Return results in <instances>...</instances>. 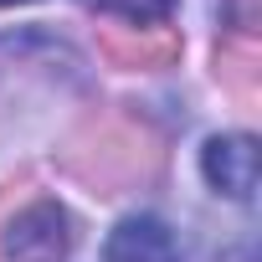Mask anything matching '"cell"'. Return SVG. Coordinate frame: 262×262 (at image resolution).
Listing matches in <instances>:
<instances>
[{
  "label": "cell",
  "mask_w": 262,
  "mask_h": 262,
  "mask_svg": "<svg viewBox=\"0 0 262 262\" xmlns=\"http://www.w3.org/2000/svg\"><path fill=\"white\" fill-rule=\"evenodd\" d=\"M201 170H206V180H211L221 195L252 201V190H257V144H252L247 134L211 139L206 155H201Z\"/></svg>",
  "instance_id": "6da1fadb"
},
{
  "label": "cell",
  "mask_w": 262,
  "mask_h": 262,
  "mask_svg": "<svg viewBox=\"0 0 262 262\" xmlns=\"http://www.w3.org/2000/svg\"><path fill=\"white\" fill-rule=\"evenodd\" d=\"M175 231L160 216H123L108 242H103V262H175Z\"/></svg>",
  "instance_id": "7a4b0ae2"
},
{
  "label": "cell",
  "mask_w": 262,
  "mask_h": 262,
  "mask_svg": "<svg viewBox=\"0 0 262 262\" xmlns=\"http://www.w3.org/2000/svg\"><path fill=\"white\" fill-rule=\"evenodd\" d=\"M67 216L57 206H31L21 221H11V236H6V252L11 262H62L67 252Z\"/></svg>",
  "instance_id": "3957f363"
},
{
  "label": "cell",
  "mask_w": 262,
  "mask_h": 262,
  "mask_svg": "<svg viewBox=\"0 0 262 262\" xmlns=\"http://www.w3.org/2000/svg\"><path fill=\"white\" fill-rule=\"evenodd\" d=\"M82 6L108 11V16H123V21H134V26H160V21H170L175 0H82Z\"/></svg>",
  "instance_id": "277c9868"
},
{
  "label": "cell",
  "mask_w": 262,
  "mask_h": 262,
  "mask_svg": "<svg viewBox=\"0 0 262 262\" xmlns=\"http://www.w3.org/2000/svg\"><path fill=\"white\" fill-rule=\"evenodd\" d=\"M0 6H26V0H0Z\"/></svg>",
  "instance_id": "5b68a950"
}]
</instances>
